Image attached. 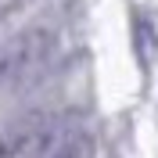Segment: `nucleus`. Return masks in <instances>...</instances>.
<instances>
[{
    "mask_svg": "<svg viewBox=\"0 0 158 158\" xmlns=\"http://www.w3.org/2000/svg\"><path fill=\"white\" fill-rule=\"evenodd\" d=\"M58 50V25L36 22L25 25L7 47L0 50V90H22L50 65Z\"/></svg>",
    "mask_w": 158,
    "mask_h": 158,
    "instance_id": "f257e3e1",
    "label": "nucleus"
},
{
    "mask_svg": "<svg viewBox=\"0 0 158 158\" xmlns=\"http://www.w3.org/2000/svg\"><path fill=\"white\" fill-rule=\"evenodd\" d=\"M47 133V115L29 111V115L15 118L7 129H0V158H22L29 148H36Z\"/></svg>",
    "mask_w": 158,
    "mask_h": 158,
    "instance_id": "f03ea898",
    "label": "nucleus"
},
{
    "mask_svg": "<svg viewBox=\"0 0 158 158\" xmlns=\"http://www.w3.org/2000/svg\"><path fill=\"white\" fill-rule=\"evenodd\" d=\"M43 158H97L94 133H86V129H65V133L47 148Z\"/></svg>",
    "mask_w": 158,
    "mask_h": 158,
    "instance_id": "7ed1b4c3",
    "label": "nucleus"
}]
</instances>
